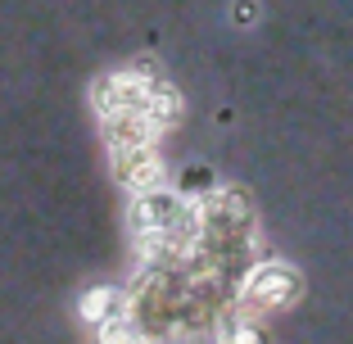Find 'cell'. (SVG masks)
Instances as JSON below:
<instances>
[{
  "mask_svg": "<svg viewBox=\"0 0 353 344\" xmlns=\"http://www.w3.org/2000/svg\"><path fill=\"white\" fill-rule=\"evenodd\" d=\"M290 290H294V272H285V267H268V272H259V281H250V299H259V303H281Z\"/></svg>",
  "mask_w": 353,
  "mask_h": 344,
  "instance_id": "1",
  "label": "cell"
}]
</instances>
